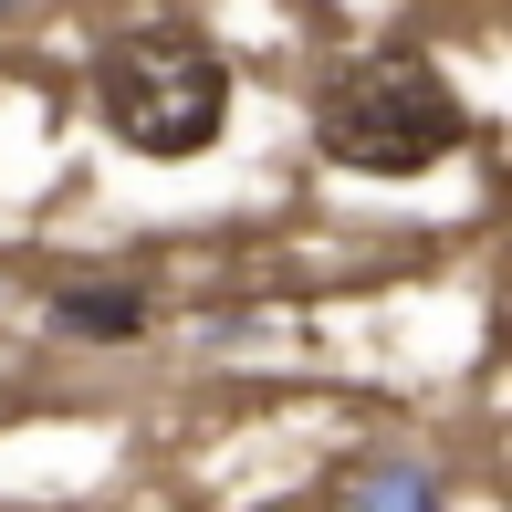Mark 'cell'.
Listing matches in <instances>:
<instances>
[{
  "mask_svg": "<svg viewBox=\"0 0 512 512\" xmlns=\"http://www.w3.org/2000/svg\"><path fill=\"white\" fill-rule=\"evenodd\" d=\"M95 105H105V126H115V147L178 168V157H209V147H220L230 63L209 53L199 32H126L105 53V74H95Z\"/></svg>",
  "mask_w": 512,
  "mask_h": 512,
  "instance_id": "7a4b0ae2",
  "label": "cell"
},
{
  "mask_svg": "<svg viewBox=\"0 0 512 512\" xmlns=\"http://www.w3.org/2000/svg\"><path fill=\"white\" fill-rule=\"evenodd\" d=\"M460 136H471V115H460L450 74H439L429 53H366V63H345V74L324 84V105H314V147L335 157V168H356V178H418V168H439Z\"/></svg>",
  "mask_w": 512,
  "mask_h": 512,
  "instance_id": "6da1fadb",
  "label": "cell"
},
{
  "mask_svg": "<svg viewBox=\"0 0 512 512\" xmlns=\"http://www.w3.org/2000/svg\"><path fill=\"white\" fill-rule=\"evenodd\" d=\"M429 492H439L429 471H356L345 481V502H429Z\"/></svg>",
  "mask_w": 512,
  "mask_h": 512,
  "instance_id": "277c9868",
  "label": "cell"
},
{
  "mask_svg": "<svg viewBox=\"0 0 512 512\" xmlns=\"http://www.w3.org/2000/svg\"><path fill=\"white\" fill-rule=\"evenodd\" d=\"M53 324H63V335H95V345H126L136 324H147V293H136V283H63Z\"/></svg>",
  "mask_w": 512,
  "mask_h": 512,
  "instance_id": "3957f363",
  "label": "cell"
}]
</instances>
